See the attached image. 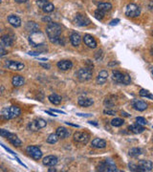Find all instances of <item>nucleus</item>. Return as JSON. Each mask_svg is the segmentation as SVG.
Segmentation results:
<instances>
[{"label":"nucleus","instance_id":"19","mask_svg":"<svg viewBox=\"0 0 153 172\" xmlns=\"http://www.w3.org/2000/svg\"><path fill=\"white\" fill-rule=\"evenodd\" d=\"M7 140L10 142L14 146H19V145H21L20 139L15 134H14V133H10V135L7 137Z\"/></svg>","mask_w":153,"mask_h":172},{"label":"nucleus","instance_id":"30","mask_svg":"<svg viewBox=\"0 0 153 172\" xmlns=\"http://www.w3.org/2000/svg\"><path fill=\"white\" fill-rule=\"evenodd\" d=\"M98 9L99 10H101L104 13L110 11L112 9V5L110 3H100L98 5Z\"/></svg>","mask_w":153,"mask_h":172},{"label":"nucleus","instance_id":"9","mask_svg":"<svg viewBox=\"0 0 153 172\" xmlns=\"http://www.w3.org/2000/svg\"><path fill=\"white\" fill-rule=\"evenodd\" d=\"M125 14L129 17H137L141 14V9L135 4H128L125 10Z\"/></svg>","mask_w":153,"mask_h":172},{"label":"nucleus","instance_id":"7","mask_svg":"<svg viewBox=\"0 0 153 172\" xmlns=\"http://www.w3.org/2000/svg\"><path fill=\"white\" fill-rule=\"evenodd\" d=\"M47 123H46V120L43 119H34L33 122H31L28 125L29 129H31L32 131H38L39 129L41 128H44L45 126H46Z\"/></svg>","mask_w":153,"mask_h":172},{"label":"nucleus","instance_id":"36","mask_svg":"<svg viewBox=\"0 0 153 172\" xmlns=\"http://www.w3.org/2000/svg\"><path fill=\"white\" fill-rule=\"evenodd\" d=\"M95 17L98 19V20H102L103 17H104V14H105V13L104 12H103V11H101V10H96V12H95Z\"/></svg>","mask_w":153,"mask_h":172},{"label":"nucleus","instance_id":"27","mask_svg":"<svg viewBox=\"0 0 153 172\" xmlns=\"http://www.w3.org/2000/svg\"><path fill=\"white\" fill-rule=\"evenodd\" d=\"M26 30L29 31L30 33H34V32H38L39 31V26L34 22V21H29L26 24Z\"/></svg>","mask_w":153,"mask_h":172},{"label":"nucleus","instance_id":"23","mask_svg":"<svg viewBox=\"0 0 153 172\" xmlns=\"http://www.w3.org/2000/svg\"><path fill=\"white\" fill-rule=\"evenodd\" d=\"M78 103L79 106H83V107H89L91 106L94 101L93 100L89 99V98H79V100H78Z\"/></svg>","mask_w":153,"mask_h":172},{"label":"nucleus","instance_id":"42","mask_svg":"<svg viewBox=\"0 0 153 172\" xmlns=\"http://www.w3.org/2000/svg\"><path fill=\"white\" fill-rule=\"evenodd\" d=\"M103 113L104 114H106V115H110V116H113V115H115L116 114V111H113V110H104L103 111Z\"/></svg>","mask_w":153,"mask_h":172},{"label":"nucleus","instance_id":"21","mask_svg":"<svg viewBox=\"0 0 153 172\" xmlns=\"http://www.w3.org/2000/svg\"><path fill=\"white\" fill-rule=\"evenodd\" d=\"M56 134L58 135V139H66L67 137H69L70 132H69V130H67L65 127H58L57 129Z\"/></svg>","mask_w":153,"mask_h":172},{"label":"nucleus","instance_id":"31","mask_svg":"<svg viewBox=\"0 0 153 172\" xmlns=\"http://www.w3.org/2000/svg\"><path fill=\"white\" fill-rule=\"evenodd\" d=\"M42 10L44 13H52L54 10H55V6H54V4H52L51 2H47L42 7Z\"/></svg>","mask_w":153,"mask_h":172},{"label":"nucleus","instance_id":"15","mask_svg":"<svg viewBox=\"0 0 153 172\" xmlns=\"http://www.w3.org/2000/svg\"><path fill=\"white\" fill-rule=\"evenodd\" d=\"M83 41L86 44V46H88L89 48H92L95 49L97 47V42L95 40V38L91 36V34H85L84 37H83Z\"/></svg>","mask_w":153,"mask_h":172},{"label":"nucleus","instance_id":"52","mask_svg":"<svg viewBox=\"0 0 153 172\" xmlns=\"http://www.w3.org/2000/svg\"><path fill=\"white\" fill-rule=\"evenodd\" d=\"M122 115H123L124 117H130V115H128L127 113H125V112H122Z\"/></svg>","mask_w":153,"mask_h":172},{"label":"nucleus","instance_id":"8","mask_svg":"<svg viewBox=\"0 0 153 172\" xmlns=\"http://www.w3.org/2000/svg\"><path fill=\"white\" fill-rule=\"evenodd\" d=\"M26 151L34 160H40L42 158V151L38 147V146L30 145L26 148Z\"/></svg>","mask_w":153,"mask_h":172},{"label":"nucleus","instance_id":"54","mask_svg":"<svg viewBox=\"0 0 153 172\" xmlns=\"http://www.w3.org/2000/svg\"><path fill=\"white\" fill-rule=\"evenodd\" d=\"M1 1H2V0H0V3H1Z\"/></svg>","mask_w":153,"mask_h":172},{"label":"nucleus","instance_id":"45","mask_svg":"<svg viewBox=\"0 0 153 172\" xmlns=\"http://www.w3.org/2000/svg\"><path fill=\"white\" fill-rule=\"evenodd\" d=\"M51 111H53V112H56V113H58V114H64V112H63V111H61V110H57V109H51Z\"/></svg>","mask_w":153,"mask_h":172},{"label":"nucleus","instance_id":"1","mask_svg":"<svg viewBox=\"0 0 153 172\" xmlns=\"http://www.w3.org/2000/svg\"><path fill=\"white\" fill-rule=\"evenodd\" d=\"M61 33H62V28L59 24L55 23V22L48 23L47 27H46V33L52 43H57V44L64 45L63 38L60 37Z\"/></svg>","mask_w":153,"mask_h":172},{"label":"nucleus","instance_id":"14","mask_svg":"<svg viewBox=\"0 0 153 172\" xmlns=\"http://www.w3.org/2000/svg\"><path fill=\"white\" fill-rule=\"evenodd\" d=\"M43 165L47 166H55L58 165V159L56 156H53V155H50V156H46L45 158H43Z\"/></svg>","mask_w":153,"mask_h":172},{"label":"nucleus","instance_id":"3","mask_svg":"<svg viewBox=\"0 0 153 172\" xmlns=\"http://www.w3.org/2000/svg\"><path fill=\"white\" fill-rule=\"evenodd\" d=\"M112 80L116 83H120V84H124V85H128L131 82V77L127 74H123L120 71H113L112 73Z\"/></svg>","mask_w":153,"mask_h":172},{"label":"nucleus","instance_id":"5","mask_svg":"<svg viewBox=\"0 0 153 172\" xmlns=\"http://www.w3.org/2000/svg\"><path fill=\"white\" fill-rule=\"evenodd\" d=\"M97 170L102 172H113V171H117V166L112 160L107 159L99 165Z\"/></svg>","mask_w":153,"mask_h":172},{"label":"nucleus","instance_id":"22","mask_svg":"<svg viewBox=\"0 0 153 172\" xmlns=\"http://www.w3.org/2000/svg\"><path fill=\"white\" fill-rule=\"evenodd\" d=\"M70 41L72 43V45L77 47L80 44V42H82V37H80V36L79 33H73L71 34V37H70Z\"/></svg>","mask_w":153,"mask_h":172},{"label":"nucleus","instance_id":"46","mask_svg":"<svg viewBox=\"0 0 153 172\" xmlns=\"http://www.w3.org/2000/svg\"><path fill=\"white\" fill-rule=\"evenodd\" d=\"M28 55H30V56H39L40 55V53H39V52H38V53H34V52H29V53H28Z\"/></svg>","mask_w":153,"mask_h":172},{"label":"nucleus","instance_id":"47","mask_svg":"<svg viewBox=\"0 0 153 172\" xmlns=\"http://www.w3.org/2000/svg\"><path fill=\"white\" fill-rule=\"evenodd\" d=\"M42 20H43V21H46V22H48V23L52 22V21H51V18H50V17H43V18H42Z\"/></svg>","mask_w":153,"mask_h":172},{"label":"nucleus","instance_id":"40","mask_svg":"<svg viewBox=\"0 0 153 172\" xmlns=\"http://www.w3.org/2000/svg\"><path fill=\"white\" fill-rule=\"evenodd\" d=\"M129 168H130V170H132V171H140L139 170V167H138V166L137 165H134V163H129Z\"/></svg>","mask_w":153,"mask_h":172},{"label":"nucleus","instance_id":"20","mask_svg":"<svg viewBox=\"0 0 153 172\" xmlns=\"http://www.w3.org/2000/svg\"><path fill=\"white\" fill-rule=\"evenodd\" d=\"M133 107L138 111H145L147 108V103L143 100H134Z\"/></svg>","mask_w":153,"mask_h":172},{"label":"nucleus","instance_id":"43","mask_svg":"<svg viewBox=\"0 0 153 172\" xmlns=\"http://www.w3.org/2000/svg\"><path fill=\"white\" fill-rule=\"evenodd\" d=\"M7 54H8V52H7L4 48H0V57L6 56Z\"/></svg>","mask_w":153,"mask_h":172},{"label":"nucleus","instance_id":"33","mask_svg":"<svg viewBox=\"0 0 153 172\" xmlns=\"http://www.w3.org/2000/svg\"><path fill=\"white\" fill-rule=\"evenodd\" d=\"M123 123H124L123 119H121V118H115V119H112V122H111V124H112L113 126H115V127H120V126H122Z\"/></svg>","mask_w":153,"mask_h":172},{"label":"nucleus","instance_id":"49","mask_svg":"<svg viewBox=\"0 0 153 172\" xmlns=\"http://www.w3.org/2000/svg\"><path fill=\"white\" fill-rule=\"evenodd\" d=\"M40 66L46 68V69H50V65L49 64H44V63H40Z\"/></svg>","mask_w":153,"mask_h":172},{"label":"nucleus","instance_id":"53","mask_svg":"<svg viewBox=\"0 0 153 172\" xmlns=\"http://www.w3.org/2000/svg\"><path fill=\"white\" fill-rule=\"evenodd\" d=\"M89 123H90V124H94V125H96V126L98 125V124L96 123V122H89Z\"/></svg>","mask_w":153,"mask_h":172},{"label":"nucleus","instance_id":"44","mask_svg":"<svg viewBox=\"0 0 153 172\" xmlns=\"http://www.w3.org/2000/svg\"><path fill=\"white\" fill-rule=\"evenodd\" d=\"M119 22H120V19H115V20H112V21L109 23V25H110V26H114V25H117Z\"/></svg>","mask_w":153,"mask_h":172},{"label":"nucleus","instance_id":"4","mask_svg":"<svg viewBox=\"0 0 153 172\" xmlns=\"http://www.w3.org/2000/svg\"><path fill=\"white\" fill-rule=\"evenodd\" d=\"M29 41L34 47H39L45 41L44 34L40 31L31 33L30 37H29Z\"/></svg>","mask_w":153,"mask_h":172},{"label":"nucleus","instance_id":"17","mask_svg":"<svg viewBox=\"0 0 153 172\" xmlns=\"http://www.w3.org/2000/svg\"><path fill=\"white\" fill-rule=\"evenodd\" d=\"M58 67L62 71H67L73 67V63L70 60H60L58 62Z\"/></svg>","mask_w":153,"mask_h":172},{"label":"nucleus","instance_id":"24","mask_svg":"<svg viewBox=\"0 0 153 172\" xmlns=\"http://www.w3.org/2000/svg\"><path fill=\"white\" fill-rule=\"evenodd\" d=\"M0 42L4 46H12L14 43V38L9 36V34H5V36L1 37V38H0Z\"/></svg>","mask_w":153,"mask_h":172},{"label":"nucleus","instance_id":"11","mask_svg":"<svg viewBox=\"0 0 153 172\" xmlns=\"http://www.w3.org/2000/svg\"><path fill=\"white\" fill-rule=\"evenodd\" d=\"M5 66L8 69H11V70H14V71L23 70L25 67V65L22 62L14 61V60H7V61L5 62Z\"/></svg>","mask_w":153,"mask_h":172},{"label":"nucleus","instance_id":"39","mask_svg":"<svg viewBox=\"0 0 153 172\" xmlns=\"http://www.w3.org/2000/svg\"><path fill=\"white\" fill-rule=\"evenodd\" d=\"M11 132H9L8 130H5V129H0V136L1 137H4L7 139V137L10 135Z\"/></svg>","mask_w":153,"mask_h":172},{"label":"nucleus","instance_id":"2","mask_svg":"<svg viewBox=\"0 0 153 172\" xmlns=\"http://www.w3.org/2000/svg\"><path fill=\"white\" fill-rule=\"evenodd\" d=\"M21 114V109L17 106L6 107L2 110V118L5 119H12L18 117Z\"/></svg>","mask_w":153,"mask_h":172},{"label":"nucleus","instance_id":"35","mask_svg":"<svg viewBox=\"0 0 153 172\" xmlns=\"http://www.w3.org/2000/svg\"><path fill=\"white\" fill-rule=\"evenodd\" d=\"M140 96L141 97H147V98H149L150 100H152L153 99V96L152 95L149 93V91H147V90H146V89H141V91H140Z\"/></svg>","mask_w":153,"mask_h":172},{"label":"nucleus","instance_id":"34","mask_svg":"<svg viewBox=\"0 0 153 172\" xmlns=\"http://www.w3.org/2000/svg\"><path fill=\"white\" fill-rule=\"evenodd\" d=\"M142 154V150L140 148H137V147H135V148H131L129 150V155L131 157H138L139 155Z\"/></svg>","mask_w":153,"mask_h":172},{"label":"nucleus","instance_id":"28","mask_svg":"<svg viewBox=\"0 0 153 172\" xmlns=\"http://www.w3.org/2000/svg\"><path fill=\"white\" fill-rule=\"evenodd\" d=\"M129 130H130L131 132L135 133V134H140V133H143V131L146 130V129H145V127H143V126H142V125L136 123V124L130 125V126H129Z\"/></svg>","mask_w":153,"mask_h":172},{"label":"nucleus","instance_id":"13","mask_svg":"<svg viewBox=\"0 0 153 172\" xmlns=\"http://www.w3.org/2000/svg\"><path fill=\"white\" fill-rule=\"evenodd\" d=\"M138 167L140 171H151L153 168V165H152V162L151 161H145V160H141L138 162Z\"/></svg>","mask_w":153,"mask_h":172},{"label":"nucleus","instance_id":"18","mask_svg":"<svg viewBox=\"0 0 153 172\" xmlns=\"http://www.w3.org/2000/svg\"><path fill=\"white\" fill-rule=\"evenodd\" d=\"M107 79H108V73H107V71H105V70H103L99 73V75L97 76V83L100 85L104 84L106 82Z\"/></svg>","mask_w":153,"mask_h":172},{"label":"nucleus","instance_id":"6","mask_svg":"<svg viewBox=\"0 0 153 172\" xmlns=\"http://www.w3.org/2000/svg\"><path fill=\"white\" fill-rule=\"evenodd\" d=\"M92 76H93V72L89 68H80L76 73V76L80 81H86L91 80Z\"/></svg>","mask_w":153,"mask_h":172},{"label":"nucleus","instance_id":"26","mask_svg":"<svg viewBox=\"0 0 153 172\" xmlns=\"http://www.w3.org/2000/svg\"><path fill=\"white\" fill-rule=\"evenodd\" d=\"M12 83H13L14 86H15V87H20V86H22L25 83V80H24V77L21 76H14L13 77Z\"/></svg>","mask_w":153,"mask_h":172},{"label":"nucleus","instance_id":"50","mask_svg":"<svg viewBox=\"0 0 153 172\" xmlns=\"http://www.w3.org/2000/svg\"><path fill=\"white\" fill-rule=\"evenodd\" d=\"M16 3H26L28 0H14Z\"/></svg>","mask_w":153,"mask_h":172},{"label":"nucleus","instance_id":"10","mask_svg":"<svg viewBox=\"0 0 153 172\" xmlns=\"http://www.w3.org/2000/svg\"><path fill=\"white\" fill-rule=\"evenodd\" d=\"M89 134H87L86 132H76L74 134V140L75 142L82 143V144H86L89 142Z\"/></svg>","mask_w":153,"mask_h":172},{"label":"nucleus","instance_id":"41","mask_svg":"<svg viewBox=\"0 0 153 172\" xmlns=\"http://www.w3.org/2000/svg\"><path fill=\"white\" fill-rule=\"evenodd\" d=\"M47 2H48V0H38V2H37V3H38V5L40 8H42V7H43L45 4H46Z\"/></svg>","mask_w":153,"mask_h":172},{"label":"nucleus","instance_id":"16","mask_svg":"<svg viewBox=\"0 0 153 172\" xmlns=\"http://www.w3.org/2000/svg\"><path fill=\"white\" fill-rule=\"evenodd\" d=\"M8 21L12 26H14V27H15V28H18L21 26V19L18 16H16L14 14L9 15L8 16Z\"/></svg>","mask_w":153,"mask_h":172},{"label":"nucleus","instance_id":"51","mask_svg":"<svg viewBox=\"0 0 153 172\" xmlns=\"http://www.w3.org/2000/svg\"><path fill=\"white\" fill-rule=\"evenodd\" d=\"M44 112H45V113H47V114H49L50 116H54V117H57V115H55V114H53V113H51V112H50V111H46V110H45Z\"/></svg>","mask_w":153,"mask_h":172},{"label":"nucleus","instance_id":"48","mask_svg":"<svg viewBox=\"0 0 153 172\" xmlns=\"http://www.w3.org/2000/svg\"><path fill=\"white\" fill-rule=\"evenodd\" d=\"M78 116H79V117H90V116H91V114H80V113H78L77 114Z\"/></svg>","mask_w":153,"mask_h":172},{"label":"nucleus","instance_id":"37","mask_svg":"<svg viewBox=\"0 0 153 172\" xmlns=\"http://www.w3.org/2000/svg\"><path fill=\"white\" fill-rule=\"evenodd\" d=\"M136 122L138 124L143 126V125H147V120L145 119V118H143V117H137L136 118Z\"/></svg>","mask_w":153,"mask_h":172},{"label":"nucleus","instance_id":"29","mask_svg":"<svg viewBox=\"0 0 153 172\" xmlns=\"http://www.w3.org/2000/svg\"><path fill=\"white\" fill-rule=\"evenodd\" d=\"M49 100H50V102L51 103H53L54 105H58V104H60V102H61V97L60 96H58V95H57V94H53V95H50L49 96Z\"/></svg>","mask_w":153,"mask_h":172},{"label":"nucleus","instance_id":"32","mask_svg":"<svg viewBox=\"0 0 153 172\" xmlns=\"http://www.w3.org/2000/svg\"><path fill=\"white\" fill-rule=\"evenodd\" d=\"M58 135H57L56 133L50 134V135L48 136V138H47V143H52V144L58 143Z\"/></svg>","mask_w":153,"mask_h":172},{"label":"nucleus","instance_id":"38","mask_svg":"<svg viewBox=\"0 0 153 172\" xmlns=\"http://www.w3.org/2000/svg\"><path fill=\"white\" fill-rule=\"evenodd\" d=\"M115 104V100H110L109 98L104 100V105H107L108 107H112Z\"/></svg>","mask_w":153,"mask_h":172},{"label":"nucleus","instance_id":"12","mask_svg":"<svg viewBox=\"0 0 153 172\" xmlns=\"http://www.w3.org/2000/svg\"><path fill=\"white\" fill-rule=\"evenodd\" d=\"M75 23L78 26H80V27H84V26H87L90 24V20L87 16L82 14H78L75 17Z\"/></svg>","mask_w":153,"mask_h":172},{"label":"nucleus","instance_id":"25","mask_svg":"<svg viewBox=\"0 0 153 172\" xmlns=\"http://www.w3.org/2000/svg\"><path fill=\"white\" fill-rule=\"evenodd\" d=\"M92 146L95 148H104L106 146V142L103 139H94L92 141Z\"/></svg>","mask_w":153,"mask_h":172}]
</instances>
